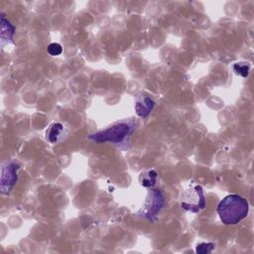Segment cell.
<instances>
[{"label":"cell","mask_w":254,"mask_h":254,"mask_svg":"<svg viewBox=\"0 0 254 254\" xmlns=\"http://www.w3.org/2000/svg\"><path fill=\"white\" fill-rule=\"evenodd\" d=\"M249 211L247 200L239 194H228L217 205L220 220L226 225H233L244 219Z\"/></svg>","instance_id":"obj_1"},{"label":"cell","mask_w":254,"mask_h":254,"mask_svg":"<svg viewBox=\"0 0 254 254\" xmlns=\"http://www.w3.org/2000/svg\"><path fill=\"white\" fill-rule=\"evenodd\" d=\"M134 129L135 125L133 121L120 122L90 135V139H92L96 143H120L127 136H129L134 131Z\"/></svg>","instance_id":"obj_2"},{"label":"cell","mask_w":254,"mask_h":254,"mask_svg":"<svg viewBox=\"0 0 254 254\" xmlns=\"http://www.w3.org/2000/svg\"><path fill=\"white\" fill-rule=\"evenodd\" d=\"M181 206L188 211L198 213L205 207V199L202 188L198 185L190 186L183 191Z\"/></svg>","instance_id":"obj_3"},{"label":"cell","mask_w":254,"mask_h":254,"mask_svg":"<svg viewBox=\"0 0 254 254\" xmlns=\"http://www.w3.org/2000/svg\"><path fill=\"white\" fill-rule=\"evenodd\" d=\"M165 204V197L161 190L151 189L148 191L147 198L144 204V208L140 211L142 215H144L147 219L151 221H155L157 219V215Z\"/></svg>","instance_id":"obj_4"},{"label":"cell","mask_w":254,"mask_h":254,"mask_svg":"<svg viewBox=\"0 0 254 254\" xmlns=\"http://www.w3.org/2000/svg\"><path fill=\"white\" fill-rule=\"evenodd\" d=\"M19 170V165L11 163L1 170V181L0 188L3 193H8L17 181V171Z\"/></svg>","instance_id":"obj_5"},{"label":"cell","mask_w":254,"mask_h":254,"mask_svg":"<svg viewBox=\"0 0 254 254\" xmlns=\"http://www.w3.org/2000/svg\"><path fill=\"white\" fill-rule=\"evenodd\" d=\"M67 134V131L65 130L64 126L60 122L52 123L47 132H46V138L51 143H58L62 141Z\"/></svg>","instance_id":"obj_6"},{"label":"cell","mask_w":254,"mask_h":254,"mask_svg":"<svg viewBox=\"0 0 254 254\" xmlns=\"http://www.w3.org/2000/svg\"><path fill=\"white\" fill-rule=\"evenodd\" d=\"M154 105H155V102L153 99H151L148 96H143L142 98L136 101V104H135L136 113L140 117H143V118L147 117L149 113L152 111Z\"/></svg>","instance_id":"obj_7"},{"label":"cell","mask_w":254,"mask_h":254,"mask_svg":"<svg viewBox=\"0 0 254 254\" xmlns=\"http://www.w3.org/2000/svg\"><path fill=\"white\" fill-rule=\"evenodd\" d=\"M15 28L11 25V23L6 20L5 16L2 14L1 16V42L2 45H4V41L12 42L13 36H14Z\"/></svg>","instance_id":"obj_8"},{"label":"cell","mask_w":254,"mask_h":254,"mask_svg":"<svg viewBox=\"0 0 254 254\" xmlns=\"http://www.w3.org/2000/svg\"><path fill=\"white\" fill-rule=\"evenodd\" d=\"M158 175L154 170H149L145 173H142L140 176V182L143 187L153 188L157 183Z\"/></svg>","instance_id":"obj_9"},{"label":"cell","mask_w":254,"mask_h":254,"mask_svg":"<svg viewBox=\"0 0 254 254\" xmlns=\"http://www.w3.org/2000/svg\"><path fill=\"white\" fill-rule=\"evenodd\" d=\"M233 69L235 72L243 77L248 76L249 70H250V65L248 63H236L233 65Z\"/></svg>","instance_id":"obj_10"},{"label":"cell","mask_w":254,"mask_h":254,"mask_svg":"<svg viewBox=\"0 0 254 254\" xmlns=\"http://www.w3.org/2000/svg\"><path fill=\"white\" fill-rule=\"evenodd\" d=\"M214 248V244L211 242H202L197 244L195 248V252L198 254H208Z\"/></svg>","instance_id":"obj_11"},{"label":"cell","mask_w":254,"mask_h":254,"mask_svg":"<svg viewBox=\"0 0 254 254\" xmlns=\"http://www.w3.org/2000/svg\"><path fill=\"white\" fill-rule=\"evenodd\" d=\"M47 52L51 55V56H59L63 53V48L59 43H52L48 46L47 48Z\"/></svg>","instance_id":"obj_12"}]
</instances>
